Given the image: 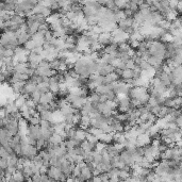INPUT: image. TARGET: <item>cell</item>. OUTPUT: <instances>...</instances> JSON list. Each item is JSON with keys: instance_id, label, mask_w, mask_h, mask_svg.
<instances>
[{"instance_id": "cell-1", "label": "cell", "mask_w": 182, "mask_h": 182, "mask_svg": "<svg viewBox=\"0 0 182 182\" xmlns=\"http://www.w3.org/2000/svg\"><path fill=\"white\" fill-rule=\"evenodd\" d=\"M111 39H112L111 33H106V32H103V33H101L98 35V44L102 46V47H106V46L110 45Z\"/></svg>"}, {"instance_id": "cell-2", "label": "cell", "mask_w": 182, "mask_h": 182, "mask_svg": "<svg viewBox=\"0 0 182 182\" xmlns=\"http://www.w3.org/2000/svg\"><path fill=\"white\" fill-rule=\"evenodd\" d=\"M54 99H56V96L53 95V94H51L50 92L45 93V94H42V96H41L39 104H49Z\"/></svg>"}, {"instance_id": "cell-3", "label": "cell", "mask_w": 182, "mask_h": 182, "mask_svg": "<svg viewBox=\"0 0 182 182\" xmlns=\"http://www.w3.org/2000/svg\"><path fill=\"white\" fill-rule=\"evenodd\" d=\"M80 177H81L84 181H91V180H92V178L94 177V175H93V171H90V169L87 168V166H85V167L81 168Z\"/></svg>"}, {"instance_id": "cell-4", "label": "cell", "mask_w": 182, "mask_h": 182, "mask_svg": "<svg viewBox=\"0 0 182 182\" xmlns=\"http://www.w3.org/2000/svg\"><path fill=\"white\" fill-rule=\"evenodd\" d=\"M85 136H86V131H84L82 129H77L76 130V134H75V140L78 141L79 143H81L85 140Z\"/></svg>"}, {"instance_id": "cell-5", "label": "cell", "mask_w": 182, "mask_h": 182, "mask_svg": "<svg viewBox=\"0 0 182 182\" xmlns=\"http://www.w3.org/2000/svg\"><path fill=\"white\" fill-rule=\"evenodd\" d=\"M49 143L54 144V145H60L61 143H63V140H62V137L60 136L59 134H56V133H53V134L51 135L50 140H49Z\"/></svg>"}, {"instance_id": "cell-6", "label": "cell", "mask_w": 182, "mask_h": 182, "mask_svg": "<svg viewBox=\"0 0 182 182\" xmlns=\"http://www.w3.org/2000/svg\"><path fill=\"white\" fill-rule=\"evenodd\" d=\"M133 76V70L131 69H123L121 73V79H132Z\"/></svg>"}, {"instance_id": "cell-7", "label": "cell", "mask_w": 182, "mask_h": 182, "mask_svg": "<svg viewBox=\"0 0 182 182\" xmlns=\"http://www.w3.org/2000/svg\"><path fill=\"white\" fill-rule=\"evenodd\" d=\"M129 177H130V173H128V171H118V179L119 180H126Z\"/></svg>"}, {"instance_id": "cell-8", "label": "cell", "mask_w": 182, "mask_h": 182, "mask_svg": "<svg viewBox=\"0 0 182 182\" xmlns=\"http://www.w3.org/2000/svg\"><path fill=\"white\" fill-rule=\"evenodd\" d=\"M125 65H126V69H131V70H133L135 67H136V65L134 64V62L132 61L131 59H130L129 61H127L126 63H125Z\"/></svg>"}, {"instance_id": "cell-9", "label": "cell", "mask_w": 182, "mask_h": 182, "mask_svg": "<svg viewBox=\"0 0 182 182\" xmlns=\"http://www.w3.org/2000/svg\"><path fill=\"white\" fill-rule=\"evenodd\" d=\"M174 123H175V125H176V126L180 129V128H181V123H182V117L181 116H178V117L175 119Z\"/></svg>"}, {"instance_id": "cell-10", "label": "cell", "mask_w": 182, "mask_h": 182, "mask_svg": "<svg viewBox=\"0 0 182 182\" xmlns=\"http://www.w3.org/2000/svg\"><path fill=\"white\" fill-rule=\"evenodd\" d=\"M138 182H147V181H146V179H145V180H141V181H138Z\"/></svg>"}]
</instances>
